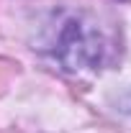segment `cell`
<instances>
[{"label":"cell","mask_w":131,"mask_h":133,"mask_svg":"<svg viewBox=\"0 0 131 133\" xmlns=\"http://www.w3.org/2000/svg\"><path fill=\"white\" fill-rule=\"evenodd\" d=\"M108 49L105 36L98 28V23L82 16L69 18L57 36V59L67 69H82V66L103 64V54Z\"/></svg>","instance_id":"1"}]
</instances>
